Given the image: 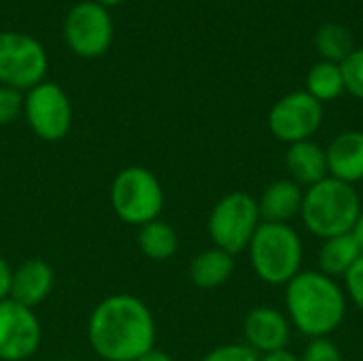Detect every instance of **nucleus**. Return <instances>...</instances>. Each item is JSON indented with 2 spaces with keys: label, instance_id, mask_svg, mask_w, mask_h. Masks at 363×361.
<instances>
[{
  "label": "nucleus",
  "instance_id": "1",
  "mask_svg": "<svg viewBox=\"0 0 363 361\" xmlns=\"http://www.w3.org/2000/svg\"><path fill=\"white\" fill-rule=\"evenodd\" d=\"M155 338L151 309L132 294L106 296L87 321V343L102 361H138L155 347Z\"/></svg>",
  "mask_w": 363,
  "mask_h": 361
},
{
  "label": "nucleus",
  "instance_id": "2",
  "mask_svg": "<svg viewBox=\"0 0 363 361\" xmlns=\"http://www.w3.org/2000/svg\"><path fill=\"white\" fill-rule=\"evenodd\" d=\"M349 298L336 279L319 270H300L285 285L289 323L306 338H328L345 321Z\"/></svg>",
  "mask_w": 363,
  "mask_h": 361
},
{
  "label": "nucleus",
  "instance_id": "3",
  "mask_svg": "<svg viewBox=\"0 0 363 361\" xmlns=\"http://www.w3.org/2000/svg\"><path fill=\"white\" fill-rule=\"evenodd\" d=\"M362 206L355 185L325 177L323 181L304 189L300 219L313 236L328 240L351 234Z\"/></svg>",
  "mask_w": 363,
  "mask_h": 361
},
{
  "label": "nucleus",
  "instance_id": "4",
  "mask_svg": "<svg viewBox=\"0 0 363 361\" xmlns=\"http://www.w3.org/2000/svg\"><path fill=\"white\" fill-rule=\"evenodd\" d=\"M249 262L259 281L266 285H287L300 270L304 247L291 223H259L249 247Z\"/></svg>",
  "mask_w": 363,
  "mask_h": 361
},
{
  "label": "nucleus",
  "instance_id": "5",
  "mask_svg": "<svg viewBox=\"0 0 363 361\" xmlns=\"http://www.w3.org/2000/svg\"><path fill=\"white\" fill-rule=\"evenodd\" d=\"M108 200L119 221H123L125 226L140 228L160 219L166 196L153 170L145 166H128L115 174Z\"/></svg>",
  "mask_w": 363,
  "mask_h": 361
},
{
  "label": "nucleus",
  "instance_id": "6",
  "mask_svg": "<svg viewBox=\"0 0 363 361\" xmlns=\"http://www.w3.org/2000/svg\"><path fill=\"white\" fill-rule=\"evenodd\" d=\"M262 223L257 198L247 191H230L213 206L208 215V236L213 247L238 255L247 251Z\"/></svg>",
  "mask_w": 363,
  "mask_h": 361
},
{
  "label": "nucleus",
  "instance_id": "7",
  "mask_svg": "<svg viewBox=\"0 0 363 361\" xmlns=\"http://www.w3.org/2000/svg\"><path fill=\"white\" fill-rule=\"evenodd\" d=\"M47 68V51L34 36L0 32V85L26 94L45 81Z\"/></svg>",
  "mask_w": 363,
  "mask_h": 361
},
{
  "label": "nucleus",
  "instance_id": "8",
  "mask_svg": "<svg viewBox=\"0 0 363 361\" xmlns=\"http://www.w3.org/2000/svg\"><path fill=\"white\" fill-rule=\"evenodd\" d=\"M23 117L34 136L45 143H57L72 128V104L57 83L43 81L23 94Z\"/></svg>",
  "mask_w": 363,
  "mask_h": 361
},
{
  "label": "nucleus",
  "instance_id": "9",
  "mask_svg": "<svg viewBox=\"0 0 363 361\" xmlns=\"http://www.w3.org/2000/svg\"><path fill=\"white\" fill-rule=\"evenodd\" d=\"M64 40L79 57H100L113 43V19L96 0L77 2L64 19Z\"/></svg>",
  "mask_w": 363,
  "mask_h": 361
},
{
  "label": "nucleus",
  "instance_id": "10",
  "mask_svg": "<svg viewBox=\"0 0 363 361\" xmlns=\"http://www.w3.org/2000/svg\"><path fill=\"white\" fill-rule=\"evenodd\" d=\"M323 123V104L306 89L291 91L277 100L268 113V128L272 136L285 145L313 140Z\"/></svg>",
  "mask_w": 363,
  "mask_h": 361
},
{
  "label": "nucleus",
  "instance_id": "11",
  "mask_svg": "<svg viewBox=\"0 0 363 361\" xmlns=\"http://www.w3.org/2000/svg\"><path fill=\"white\" fill-rule=\"evenodd\" d=\"M43 343L36 313L11 298L0 302V361L32 360Z\"/></svg>",
  "mask_w": 363,
  "mask_h": 361
},
{
  "label": "nucleus",
  "instance_id": "12",
  "mask_svg": "<svg viewBox=\"0 0 363 361\" xmlns=\"http://www.w3.org/2000/svg\"><path fill=\"white\" fill-rule=\"evenodd\" d=\"M242 334L245 345L262 357L287 349L291 338V323L287 315L274 306H255L245 317Z\"/></svg>",
  "mask_w": 363,
  "mask_h": 361
},
{
  "label": "nucleus",
  "instance_id": "13",
  "mask_svg": "<svg viewBox=\"0 0 363 361\" xmlns=\"http://www.w3.org/2000/svg\"><path fill=\"white\" fill-rule=\"evenodd\" d=\"M53 283H55L53 268L40 257H30L21 262L17 268H13L11 300L34 311L51 296Z\"/></svg>",
  "mask_w": 363,
  "mask_h": 361
},
{
  "label": "nucleus",
  "instance_id": "14",
  "mask_svg": "<svg viewBox=\"0 0 363 361\" xmlns=\"http://www.w3.org/2000/svg\"><path fill=\"white\" fill-rule=\"evenodd\" d=\"M325 157L332 179L349 185L363 181V132L347 130L334 136L325 149Z\"/></svg>",
  "mask_w": 363,
  "mask_h": 361
},
{
  "label": "nucleus",
  "instance_id": "15",
  "mask_svg": "<svg viewBox=\"0 0 363 361\" xmlns=\"http://www.w3.org/2000/svg\"><path fill=\"white\" fill-rule=\"evenodd\" d=\"M302 198H304V187H300L291 179L272 181L257 198L262 221L264 223H289L291 219L300 217Z\"/></svg>",
  "mask_w": 363,
  "mask_h": 361
},
{
  "label": "nucleus",
  "instance_id": "16",
  "mask_svg": "<svg viewBox=\"0 0 363 361\" xmlns=\"http://www.w3.org/2000/svg\"><path fill=\"white\" fill-rule=\"evenodd\" d=\"M285 168L289 179L300 187H311L323 181L328 174V157L325 149L315 140H302L287 147L285 153Z\"/></svg>",
  "mask_w": 363,
  "mask_h": 361
},
{
  "label": "nucleus",
  "instance_id": "17",
  "mask_svg": "<svg viewBox=\"0 0 363 361\" xmlns=\"http://www.w3.org/2000/svg\"><path fill=\"white\" fill-rule=\"evenodd\" d=\"M236 268L234 255L211 247L202 253H198L189 264V279L200 289H217L225 285Z\"/></svg>",
  "mask_w": 363,
  "mask_h": 361
},
{
  "label": "nucleus",
  "instance_id": "18",
  "mask_svg": "<svg viewBox=\"0 0 363 361\" xmlns=\"http://www.w3.org/2000/svg\"><path fill=\"white\" fill-rule=\"evenodd\" d=\"M362 247L357 245L353 234L328 238L321 243V249L317 255L319 272H323L332 279H342L355 266V262L362 257Z\"/></svg>",
  "mask_w": 363,
  "mask_h": 361
},
{
  "label": "nucleus",
  "instance_id": "19",
  "mask_svg": "<svg viewBox=\"0 0 363 361\" xmlns=\"http://www.w3.org/2000/svg\"><path fill=\"white\" fill-rule=\"evenodd\" d=\"M138 249L151 262H168L179 251L177 230L164 219H155L138 228Z\"/></svg>",
  "mask_w": 363,
  "mask_h": 361
},
{
  "label": "nucleus",
  "instance_id": "20",
  "mask_svg": "<svg viewBox=\"0 0 363 361\" xmlns=\"http://www.w3.org/2000/svg\"><path fill=\"white\" fill-rule=\"evenodd\" d=\"M306 91L323 102H332L336 98H340L347 89H345V77H342V68L336 62H317L311 66L308 74H306Z\"/></svg>",
  "mask_w": 363,
  "mask_h": 361
},
{
  "label": "nucleus",
  "instance_id": "21",
  "mask_svg": "<svg viewBox=\"0 0 363 361\" xmlns=\"http://www.w3.org/2000/svg\"><path fill=\"white\" fill-rule=\"evenodd\" d=\"M315 49L321 55V60L342 64L355 47H353L351 32L342 23L330 21L315 32Z\"/></svg>",
  "mask_w": 363,
  "mask_h": 361
},
{
  "label": "nucleus",
  "instance_id": "22",
  "mask_svg": "<svg viewBox=\"0 0 363 361\" xmlns=\"http://www.w3.org/2000/svg\"><path fill=\"white\" fill-rule=\"evenodd\" d=\"M340 68L345 77V89L357 100H363V47L353 49L351 55L340 64Z\"/></svg>",
  "mask_w": 363,
  "mask_h": 361
},
{
  "label": "nucleus",
  "instance_id": "23",
  "mask_svg": "<svg viewBox=\"0 0 363 361\" xmlns=\"http://www.w3.org/2000/svg\"><path fill=\"white\" fill-rule=\"evenodd\" d=\"M300 361H345L340 347L328 336V338H311L304 347Z\"/></svg>",
  "mask_w": 363,
  "mask_h": 361
},
{
  "label": "nucleus",
  "instance_id": "24",
  "mask_svg": "<svg viewBox=\"0 0 363 361\" xmlns=\"http://www.w3.org/2000/svg\"><path fill=\"white\" fill-rule=\"evenodd\" d=\"M200 361H259V355L245 343H230L208 351Z\"/></svg>",
  "mask_w": 363,
  "mask_h": 361
},
{
  "label": "nucleus",
  "instance_id": "25",
  "mask_svg": "<svg viewBox=\"0 0 363 361\" xmlns=\"http://www.w3.org/2000/svg\"><path fill=\"white\" fill-rule=\"evenodd\" d=\"M23 113V94L0 85V126L13 123Z\"/></svg>",
  "mask_w": 363,
  "mask_h": 361
},
{
  "label": "nucleus",
  "instance_id": "26",
  "mask_svg": "<svg viewBox=\"0 0 363 361\" xmlns=\"http://www.w3.org/2000/svg\"><path fill=\"white\" fill-rule=\"evenodd\" d=\"M342 279H345V294L349 302H353V306L363 313V253Z\"/></svg>",
  "mask_w": 363,
  "mask_h": 361
},
{
  "label": "nucleus",
  "instance_id": "27",
  "mask_svg": "<svg viewBox=\"0 0 363 361\" xmlns=\"http://www.w3.org/2000/svg\"><path fill=\"white\" fill-rule=\"evenodd\" d=\"M11 283H13V266L0 255V302L11 298Z\"/></svg>",
  "mask_w": 363,
  "mask_h": 361
},
{
  "label": "nucleus",
  "instance_id": "28",
  "mask_svg": "<svg viewBox=\"0 0 363 361\" xmlns=\"http://www.w3.org/2000/svg\"><path fill=\"white\" fill-rule=\"evenodd\" d=\"M138 361H177L170 353H166L164 349H157V347H153L151 351H147L143 357Z\"/></svg>",
  "mask_w": 363,
  "mask_h": 361
},
{
  "label": "nucleus",
  "instance_id": "29",
  "mask_svg": "<svg viewBox=\"0 0 363 361\" xmlns=\"http://www.w3.org/2000/svg\"><path fill=\"white\" fill-rule=\"evenodd\" d=\"M259 361H300L298 355H294L291 351H279V353H270V355H262Z\"/></svg>",
  "mask_w": 363,
  "mask_h": 361
},
{
  "label": "nucleus",
  "instance_id": "30",
  "mask_svg": "<svg viewBox=\"0 0 363 361\" xmlns=\"http://www.w3.org/2000/svg\"><path fill=\"white\" fill-rule=\"evenodd\" d=\"M351 234L355 236L357 245L362 247V251H363V206H362V213H359V217H357V221H355V228H353V232H351Z\"/></svg>",
  "mask_w": 363,
  "mask_h": 361
},
{
  "label": "nucleus",
  "instance_id": "31",
  "mask_svg": "<svg viewBox=\"0 0 363 361\" xmlns=\"http://www.w3.org/2000/svg\"><path fill=\"white\" fill-rule=\"evenodd\" d=\"M96 2H100L102 6H115V4H119V2H123V0H96Z\"/></svg>",
  "mask_w": 363,
  "mask_h": 361
},
{
  "label": "nucleus",
  "instance_id": "32",
  "mask_svg": "<svg viewBox=\"0 0 363 361\" xmlns=\"http://www.w3.org/2000/svg\"><path fill=\"white\" fill-rule=\"evenodd\" d=\"M55 361H72V360H68V357H60V360H55Z\"/></svg>",
  "mask_w": 363,
  "mask_h": 361
}]
</instances>
